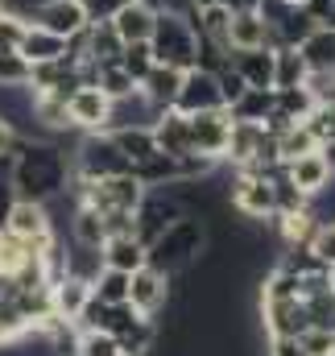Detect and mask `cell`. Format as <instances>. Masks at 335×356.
<instances>
[{
    "label": "cell",
    "instance_id": "6da1fadb",
    "mask_svg": "<svg viewBox=\"0 0 335 356\" xmlns=\"http://www.w3.org/2000/svg\"><path fill=\"white\" fill-rule=\"evenodd\" d=\"M71 175H75V166H71V158L63 154V145L54 137H21L17 133L13 170H8V182H13L17 199L50 203L71 186Z\"/></svg>",
    "mask_w": 335,
    "mask_h": 356
},
{
    "label": "cell",
    "instance_id": "7a4b0ae2",
    "mask_svg": "<svg viewBox=\"0 0 335 356\" xmlns=\"http://www.w3.org/2000/svg\"><path fill=\"white\" fill-rule=\"evenodd\" d=\"M145 253H149V261H145V266H154L158 273L178 277L182 269H190L195 261H203V253H207V220H203V216H195V211L178 216V220L170 224L166 232L145 249Z\"/></svg>",
    "mask_w": 335,
    "mask_h": 356
},
{
    "label": "cell",
    "instance_id": "3957f363",
    "mask_svg": "<svg viewBox=\"0 0 335 356\" xmlns=\"http://www.w3.org/2000/svg\"><path fill=\"white\" fill-rule=\"evenodd\" d=\"M149 46H154V63L174 67V71H190L199 63V33H195L190 17H166L162 13Z\"/></svg>",
    "mask_w": 335,
    "mask_h": 356
},
{
    "label": "cell",
    "instance_id": "277c9868",
    "mask_svg": "<svg viewBox=\"0 0 335 356\" xmlns=\"http://www.w3.org/2000/svg\"><path fill=\"white\" fill-rule=\"evenodd\" d=\"M71 166H75L79 178H112V175H129L133 170L112 133H79Z\"/></svg>",
    "mask_w": 335,
    "mask_h": 356
},
{
    "label": "cell",
    "instance_id": "5b68a950",
    "mask_svg": "<svg viewBox=\"0 0 335 356\" xmlns=\"http://www.w3.org/2000/svg\"><path fill=\"white\" fill-rule=\"evenodd\" d=\"M178 216H186V203H182L170 186L145 191V199H141V203H137V211H133V236L149 249V245L166 232Z\"/></svg>",
    "mask_w": 335,
    "mask_h": 356
},
{
    "label": "cell",
    "instance_id": "8992f818",
    "mask_svg": "<svg viewBox=\"0 0 335 356\" xmlns=\"http://www.w3.org/2000/svg\"><path fill=\"white\" fill-rule=\"evenodd\" d=\"M256 13H261L265 25H269L273 50H277V46H302V42L311 38V29L319 25V21L307 13V4H294V0H261Z\"/></svg>",
    "mask_w": 335,
    "mask_h": 356
},
{
    "label": "cell",
    "instance_id": "52a82bcc",
    "mask_svg": "<svg viewBox=\"0 0 335 356\" xmlns=\"http://www.w3.org/2000/svg\"><path fill=\"white\" fill-rule=\"evenodd\" d=\"M228 203H232V211H240L245 220H273V216H277L273 182H269L265 175L232 170V182H228Z\"/></svg>",
    "mask_w": 335,
    "mask_h": 356
},
{
    "label": "cell",
    "instance_id": "ba28073f",
    "mask_svg": "<svg viewBox=\"0 0 335 356\" xmlns=\"http://www.w3.org/2000/svg\"><path fill=\"white\" fill-rule=\"evenodd\" d=\"M174 108H178L182 116H195V112H215V108H224L220 75H215V71H203V67H190V71H182V88H178Z\"/></svg>",
    "mask_w": 335,
    "mask_h": 356
},
{
    "label": "cell",
    "instance_id": "9c48e42d",
    "mask_svg": "<svg viewBox=\"0 0 335 356\" xmlns=\"http://www.w3.org/2000/svg\"><path fill=\"white\" fill-rule=\"evenodd\" d=\"M29 21L42 25V29H50V33H58V38H67V42L91 25L83 0H38L29 8Z\"/></svg>",
    "mask_w": 335,
    "mask_h": 356
},
{
    "label": "cell",
    "instance_id": "30bf717a",
    "mask_svg": "<svg viewBox=\"0 0 335 356\" xmlns=\"http://www.w3.org/2000/svg\"><path fill=\"white\" fill-rule=\"evenodd\" d=\"M186 120H190V149L203 154V158L224 162V149H228V137H232V116H228V108L195 112V116H186Z\"/></svg>",
    "mask_w": 335,
    "mask_h": 356
},
{
    "label": "cell",
    "instance_id": "8fae6325",
    "mask_svg": "<svg viewBox=\"0 0 335 356\" xmlns=\"http://www.w3.org/2000/svg\"><path fill=\"white\" fill-rule=\"evenodd\" d=\"M8 232L21 236V241H33V245H50L58 236L54 220H50V207L38 203V199H17L13 211H8Z\"/></svg>",
    "mask_w": 335,
    "mask_h": 356
},
{
    "label": "cell",
    "instance_id": "7c38bea8",
    "mask_svg": "<svg viewBox=\"0 0 335 356\" xmlns=\"http://www.w3.org/2000/svg\"><path fill=\"white\" fill-rule=\"evenodd\" d=\"M67 112H71V124L75 133H108V116H112V99L95 83H83L67 99Z\"/></svg>",
    "mask_w": 335,
    "mask_h": 356
},
{
    "label": "cell",
    "instance_id": "4fadbf2b",
    "mask_svg": "<svg viewBox=\"0 0 335 356\" xmlns=\"http://www.w3.org/2000/svg\"><path fill=\"white\" fill-rule=\"evenodd\" d=\"M261 327L265 336H302L311 327V311L302 298H273L261 302Z\"/></svg>",
    "mask_w": 335,
    "mask_h": 356
},
{
    "label": "cell",
    "instance_id": "5bb4252c",
    "mask_svg": "<svg viewBox=\"0 0 335 356\" xmlns=\"http://www.w3.org/2000/svg\"><path fill=\"white\" fill-rule=\"evenodd\" d=\"M170 273H158L154 266H141L133 273V286H129V302L141 311V315H149V319H158V311L170 302Z\"/></svg>",
    "mask_w": 335,
    "mask_h": 356
},
{
    "label": "cell",
    "instance_id": "9a60e30c",
    "mask_svg": "<svg viewBox=\"0 0 335 356\" xmlns=\"http://www.w3.org/2000/svg\"><path fill=\"white\" fill-rule=\"evenodd\" d=\"M87 298H91V282L75 277V273H58V277L50 282V315L63 319V323H75V319H79V311L87 307Z\"/></svg>",
    "mask_w": 335,
    "mask_h": 356
},
{
    "label": "cell",
    "instance_id": "2e32d148",
    "mask_svg": "<svg viewBox=\"0 0 335 356\" xmlns=\"http://www.w3.org/2000/svg\"><path fill=\"white\" fill-rule=\"evenodd\" d=\"M149 129H154V141H158L162 154H170V158H186V154H195V149H190V120H186L178 108L158 112V120H154Z\"/></svg>",
    "mask_w": 335,
    "mask_h": 356
},
{
    "label": "cell",
    "instance_id": "e0dca14e",
    "mask_svg": "<svg viewBox=\"0 0 335 356\" xmlns=\"http://www.w3.org/2000/svg\"><path fill=\"white\" fill-rule=\"evenodd\" d=\"M67 38H58V33H50V29H42V25H25V33H21V42H17V54L29 63V67H38V63H54V58H67Z\"/></svg>",
    "mask_w": 335,
    "mask_h": 356
},
{
    "label": "cell",
    "instance_id": "ac0fdd59",
    "mask_svg": "<svg viewBox=\"0 0 335 356\" xmlns=\"http://www.w3.org/2000/svg\"><path fill=\"white\" fill-rule=\"evenodd\" d=\"M286 175L290 182L302 191V195H319L327 182L335 178V170L327 166V158H323V149H311V154H302V158H294V162H286Z\"/></svg>",
    "mask_w": 335,
    "mask_h": 356
},
{
    "label": "cell",
    "instance_id": "d6986e66",
    "mask_svg": "<svg viewBox=\"0 0 335 356\" xmlns=\"http://www.w3.org/2000/svg\"><path fill=\"white\" fill-rule=\"evenodd\" d=\"M228 46H232V50H273V38H269L265 17H261V13H232Z\"/></svg>",
    "mask_w": 335,
    "mask_h": 356
},
{
    "label": "cell",
    "instance_id": "ffe728a7",
    "mask_svg": "<svg viewBox=\"0 0 335 356\" xmlns=\"http://www.w3.org/2000/svg\"><path fill=\"white\" fill-rule=\"evenodd\" d=\"M154 25H158V13H154L145 0L124 4V8L112 17V29L120 33V42H149V38H154Z\"/></svg>",
    "mask_w": 335,
    "mask_h": 356
},
{
    "label": "cell",
    "instance_id": "44dd1931",
    "mask_svg": "<svg viewBox=\"0 0 335 356\" xmlns=\"http://www.w3.org/2000/svg\"><path fill=\"white\" fill-rule=\"evenodd\" d=\"M154 120H158V108L145 99V91L137 88L133 95H120V99H112L108 133H116V129H137V124H154Z\"/></svg>",
    "mask_w": 335,
    "mask_h": 356
},
{
    "label": "cell",
    "instance_id": "7402d4cb",
    "mask_svg": "<svg viewBox=\"0 0 335 356\" xmlns=\"http://www.w3.org/2000/svg\"><path fill=\"white\" fill-rule=\"evenodd\" d=\"M99 257H104V266H108V269H124V273H137V269L149 261L145 245H141L133 232L108 236V241H104V249H99Z\"/></svg>",
    "mask_w": 335,
    "mask_h": 356
},
{
    "label": "cell",
    "instance_id": "603a6c76",
    "mask_svg": "<svg viewBox=\"0 0 335 356\" xmlns=\"http://www.w3.org/2000/svg\"><path fill=\"white\" fill-rule=\"evenodd\" d=\"M137 88L145 91V99H149L158 112H166V108H174V99H178V88H182V71L154 63V71H149V75H145Z\"/></svg>",
    "mask_w": 335,
    "mask_h": 356
},
{
    "label": "cell",
    "instance_id": "cb8c5ba5",
    "mask_svg": "<svg viewBox=\"0 0 335 356\" xmlns=\"http://www.w3.org/2000/svg\"><path fill=\"white\" fill-rule=\"evenodd\" d=\"M232 67L249 88H273V50H232Z\"/></svg>",
    "mask_w": 335,
    "mask_h": 356
},
{
    "label": "cell",
    "instance_id": "d4e9b609",
    "mask_svg": "<svg viewBox=\"0 0 335 356\" xmlns=\"http://www.w3.org/2000/svg\"><path fill=\"white\" fill-rule=\"evenodd\" d=\"M311 75L307 58L298 46H277L273 50V88H302Z\"/></svg>",
    "mask_w": 335,
    "mask_h": 356
},
{
    "label": "cell",
    "instance_id": "484cf974",
    "mask_svg": "<svg viewBox=\"0 0 335 356\" xmlns=\"http://www.w3.org/2000/svg\"><path fill=\"white\" fill-rule=\"evenodd\" d=\"M232 120H249V124H265L273 116V88H245L240 99L228 104Z\"/></svg>",
    "mask_w": 335,
    "mask_h": 356
},
{
    "label": "cell",
    "instance_id": "4316f807",
    "mask_svg": "<svg viewBox=\"0 0 335 356\" xmlns=\"http://www.w3.org/2000/svg\"><path fill=\"white\" fill-rule=\"evenodd\" d=\"M298 50H302V58H307V67H311V71H332V75H335V29L315 25V29H311V38H307Z\"/></svg>",
    "mask_w": 335,
    "mask_h": 356
},
{
    "label": "cell",
    "instance_id": "83f0119b",
    "mask_svg": "<svg viewBox=\"0 0 335 356\" xmlns=\"http://www.w3.org/2000/svg\"><path fill=\"white\" fill-rule=\"evenodd\" d=\"M71 241H79V245H87V249H104V241H108L104 216H99L91 203H79V207L71 211Z\"/></svg>",
    "mask_w": 335,
    "mask_h": 356
},
{
    "label": "cell",
    "instance_id": "f1b7e54d",
    "mask_svg": "<svg viewBox=\"0 0 335 356\" xmlns=\"http://www.w3.org/2000/svg\"><path fill=\"white\" fill-rule=\"evenodd\" d=\"M112 137H116L120 154L129 158V166H137V162H145V158H154V154H158V141H154V129H149V124H137V129H116Z\"/></svg>",
    "mask_w": 335,
    "mask_h": 356
},
{
    "label": "cell",
    "instance_id": "f546056e",
    "mask_svg": "<svg viewBox=\"0 0 335 356\" xmlns=\"http://www.w3.org/2000/svg\"><path fill=\"white\" fill-rule=\"evenodd\" d=\"M116 344H120V353L124 356H149L154 348H158V323H154L149 315H141L129 332L116 336Z\"/></svg>",
    "mask_w": 335,
    "mask_h": 356
},
{
    "label": "cell",
    "instance_id": "4dcf8cb0",
    "mask_svg": "<svg viewBox=\"0 0 335 356\" xmlns=\"http://www.w3.org/2000/svg\"><path fill=\"white\" fill-rule=\"evenodd\" d=\"M129 286H133V273H124V269L104 266L91 277V294H95L99 302H129Z\"/></svg>",
    "mask_w": 335,
    "mask_h": 356
},
{
    "label": "cell",
    "instance_id": "1f68e13d",
    "mask_svg": "<svg viewBox=\"0 0 335 356\" xmlns=\"http://www.w3.org/2000/svg\"><path fill=\"white\" fill-rule=\"evenodd\" d=\"M311 149H319V141H315V133L307 124H286L277 133V162H294V158H302Z\"/></svg>",
    "mask_w": 335,
    "mask_h": 356
},
{
    "label": "cell",
    "instance_id": "d6a6232c",
    "mask_svg": "<svg viewBox=\"0 0 335 356\" xmlns=\"http://www.w3.org/2000/svg\"><path fill=\"white\" fill-rule=\"evenodd\" d=\"M116 63L133 75V83H141V79L154 71V46H149V42H124V50H120Z\"/></svg>",
    "mask_w": 335,
    "mask_h": 356
},
{
    "label": "cell",
    "instance_id": "836d02e7",
    "mask_svg": "<svg viewBox=\"0 0 335 356\" xmlns=\"http://www.w3.org/2000/svg\"><path fill=\"white\" fill-rule=\"evenodd\" d=\"M95 88L104 91L108 99H120V95H133L137 83H133V75H129L120 63H104V67H99V75H95Z\"/></svg>",
    "mask_w": 335,
    "mask_h": 356
},
{
    "label": "cell",
    "instance_id": "e575fe53",
    "mask_svg": "<svg viewBox=\"0 0 335 356\" xmlns=\"http://www.w3.org/2000/svg\"><path fill=\"white\" fill-rule=\"evenodd\" d=\"M33 67L17 50H0V88H29Z\"/></svg>",
    "mask_w": 335,
    "mask_h": 356
},
{
    "label": "cell",
    "instance_id": "d590c367",
    "mask_svg": "<svg viewBox=\"0 0 335 356\" xmlns=\"http://www.w3.org/2000/svg\"><path fill=\"white\" fill-rule=\"evenodd\" d=\"M311 133H315V141L319 145H327V141H335V104H327V99H319L315 108H311V116L302 120Z\"/></svg>",
    "mask_w": 335,
    "mask_h": 356
},
{
    "label": "cell",
    "instance_id": "8d00e7d4",
    "mask_svg": "<svg viewBox=\"0 0 335 356\" xmlns=\"http://www.w3.org/2000/svg\"><path fill=\"white\" fill-rule=\"evenodd\" d=\"M75 356H124V353H120L116 336H108V332H79Z\"/></svg>",
    "mask_w": 335,
    "mask_h": 356
},
{
    "label": "cell",
    "instance_id": "74e56055",
    "mask_svg": "<svg viewBox=\"0 0 335 356\" xmlns=\"http://www.w3.org/2000/svg\"><path fill=\"white\" fill-rule=\"evenodd\" d=\"M25 25H29V17H25V13H17V8H8V4H0V50H17V42H21Z\"/></svg>",
    "mask_w": 335,
    "mask_h": 356
},
{
    "label": "cell",
    "instance_id": "f35d334b",
    "mask_svg": "<svg viewBox=\"0 0 335 356\" xmlns=\"http://www.w3.org/2000/svg\"><path fill=\"white\" fill-rule=\"evenodd\" d=\"M311 253H315L327 269L335 266V220H319V228H315V236H311Z\"/></svg>",
    "mask_w": 335,
    "mask_h": 356
},
{
    "label": "cell",
    "instance_id": "ab89813d",
    "mask_svg": "<svg viewBox=\"0 0 335 356\" xmlns=\"http://www.w3.org/2000/svg\"><path fill=\"white\" fill-rule=\"evenodd\" d=\"M302 348H307V356H335V332H327V327H307L302 332Z\"/></svg>",
    "mask_w": 335,
    "mask_h": 356
},
{
    "label": "cell",
    "instance_id": "60d3db41",
    "mask_svg": "<svg viewBox=\"0 0 335 356\" xmlns=\"http://www.w3.org/2000/svg\"><path fill=\"white\" fill-rule=\"evenodd\" d=\"M265 356H307L302 336H265Z\"/></svg>",
    "mask_w": 335,
    "mask_h": 356
},
{
    "label": "cell",
    "instance_id": "b9f144b4",
    "mask_svg": "<svg viewBox=\"0 0 335 356\" xmlns=\"http://www.w3.org/2000/svg\"><path fill=\"white\" fill-rule=\"evenodd\" d=\"M245 88H249V83H245V79L236 75V67H224V71H220V91H224V108H228L232 99H240V95H245Z\"/></svg>",
    "mask_w": 335,
    "mask_h": 356
},
{
    "label": "cell",
    "instance_id": "7bdbcfd3",
    "mask_svg": "<svg viewBox=\"0 0 335 356\" xmlns=\"http://www.w3.org/2000/svg\"><path fill=\"white\" fill-rule=\"evenodd\" d=\"M124 4H133V0H83V8H87L91 21H112Z\"/></svg>",
    "mask_w": 335,
    "mask_h": 356
},
{
    "label": "cell",
    "instance_id": "ee69618b",
    "mask_svg": "<svg viewBox=\"0 0 335 356\" xmlns=\"http://www.w3.org/2000/svg\"><path fill=\"white\" fill-rule=\"evenodd\" d=\"M145 4H149L158 17H162V13H166V17H190V13L199 8L195 0H145Z\"/></svg>",
    "mask_w": 335,
    "mask_h": 356
},
{
    "label": "cell",
    "instance_id": "f6af8a7d",
    "mask_svg": "<svg viewBox=\"0 0 335 356\" xmlns=\"http://www.w3.org/2000/svg\"><path fill=\"white\" fill-rule=\"evenodd\" d=\"M13 203H17V191H13L8 178H0V232L8 228V211H13Z\"/></svg>",
    "mask_w": 335,
    "mask_h": 356
},
{
    "label": "cell",
    "instance_id": "bcb514c9",
    "mask_svg": "<svg viewBox=\"0 0 335 356\" xmlns=\"http://www.w3.org/2000/svg\"><path fill=\"white\" fill-rule=\"evenodd\" d=\"M13 145H17V129L8 116H0V154H13Z\"/></svg>",
    "mask_w": 335,
    "mask_h": 356
},
{
    "label": "cell",
    "instance_id": "7dc6e473",
    "mask_svg": "<svg viewBox=\"0 0 335 356\" xmlns=\"http://www.w3.org/2000/svg\"><path fill=\"white\" fill-rule=\"evenodd\" d=\"M224 4H228L232 13H256V8H261V0H224Z\"/></svg>",
    "mask_w": 335,
    "mask_h": 356
},
{
    "label": "cell",
    "instance_id": "c3c4849f",
    "mask_svg": "<svg viewBox=\"0 0 335 356\" xmlns=\"http://www.w3.org/2000/svg\"><path fill=\"white\" fill-rule=\"evenodd\" d=\"M4 298H13V277H8V273H0V302H4Z\"/></svg>",
    "mask_w": 335,
    "mask_h": 356
},
{
    "label": "cell",
    "instance_id": "681fc988",
    "mask_svg": "<svg viewBox=\"0 0 335 356\" xmlns=\"http://www.w3.org/2000/svg\"><path fill=\"white\" fill-rule=\"evenodd\" d=\"M319 25H327V29H335V0H332V4H327V13L319 17Z\"/></svg>",
    "mask_w": 335,
    "mask_h": 356
},
{
    "label": "cell",
    "instance_id": "f907efd6",
    "mask_svg": "<svg viewBox=\"0 0 335 356\" xmlns=\"http://www.w3.org/2000/svg\"><path fill=\"white\" fill-rule=\"evenodd\" d=\"M323 99H327V104H335V75H332V83H327V91H323Z\"/></svg>",
    "mask_w": 335,
    "mask_h": 356
},
{
    "label": "cell",
    "instance_id": "816d5d0a",
    "mask_svg": "<svg viewBox=\"0 0 335 356\" xmlns=\"http://www.w3.org/2000/svg\"><path fill=\"white\" fill-rule=\"evenodd\" d=\"M195 4H224V0H195Z\"/></svg>",
    "mask_w": 335,
    "mask_h": 356
},
{
    "label": "cell",
    "instance_id": "f5cc1de1",
    "mask_svg": "<svg viewBox=\"0 0 335 356\" xmlns=\"http://www.w3.org/2000/svg\"><path fill=\"white\" fill-rule=\"evenodd\" d=\"M327 273H332V286H335V266H332V269H327Z\"/></svg>",
    "mask_w": 335,
    "mask_h": 356
},
{
    "label": "cell",
    "instance_id": "db71d44e",
    "mask_svg": "<svg viewBox=\"0 0 335 356\" xmlns=\"http://www.w3.org/2000/svg\"><path fill=\"white\" fill-rule=\"evenodd\" d=\"M294 4H307V0H294Z\"/></svg>",
    "mask_w": 335,
    "mask_h": 356
},
{
    "label": "cell",
    "instance_id": "11a10c76",
    "mask_svg": "<svg viewBox=\"0 0 335 356\" xmlns=\"http://www.w3.org/2000/svg\"><path fill=\"white\" fill-rule=\"evenodd\" d=\"M0 4H4V0H0Z\"/></svg>",
    "mask_w": 335,
    "mask_h": 356
}]
</instances>
